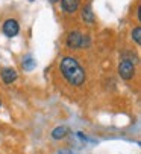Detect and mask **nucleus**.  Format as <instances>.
<instances>
[{
	"mask_svg": "<svg viewBox=\"0 0 141 154\" xmlns=\"http://www.w3.org/2000/svg\"><path fill=\"white\" fill-rule=\"evenodd\" d=\"M59 72L64 76V79L70 85H73V87H81L87 81L85 69L81 66L78 58H75L72 55H67V57L61 58V61H59Z\"/></svg>",
	"mask_w": 141,
	"mask_h": 154,
	"instance_id": "f257e3e1",
	"label": "nucleus"
},
{
	"mask_svg": "<svg viewBox=\"0 0 141 154\" xmlns=\"http://www.w3.org/2000/svg\"><path fill=\"white\" fill-rule=\"evenodd\" d=\"M119 75L125 81H131L135 76V64L126 60H122L119 64Z\"/></svg>",
	"mask_w": 141,
	"mask_h": 154,
	"instance_id": "f03ea898",
	"label": "nucleus"
},
{
	"mask_svg": "<svg viewBox=\"0 0 141 154\" xmlns=\"http://www.w3.org/2000/svg\"><path fill=\"white\" fill-rule=\"evenodd\" d=\"M82 38H84V34L81 31H72L68 35H67V40H65V46L68 49H73V51H78L82 48Z\"/></svg>",
	"mask_w": 141,
	"mask_h": 154,
	"instance_id": "7ed1b4c3",
	"label": "nucleus"
},
{
	"mask_svg": "<svg viewBox=\"0 0 141 154\" xmlns=\"http://www.w3.org/2000/svg\"><path fill=\"white\" fill-rule=\"evenodd\" d=\"M2 31L8 38H14L20 32V25H18V21L15 18H8V20H5V23L2 26Z\"/></svg>",
	"mask_w": 141,
	"mask_h": 154,
	"instance_id": "20e7f679",
	"label": "nucleus"
},
{
	"mask_svg": "<svg viewBox=\"0 0 141 154\" xmlns=\"http://www.w3.org/2000/svg\"><path fill=\"white\" fill-rule=\"evenodd\" d=\"M0 78H2L3 84L11 85L12 82L17 81V78H18V72H17L15 69H12V67H3L2 70H0Z\"/></svg>",
	"mask_w": 141,
	"mask_h": 154,
	"instance_id": "39448f33",
	"label": "nucleus"
},
{
	"mask_svg": "<svg viewBox=\"0 0 141 154\" xmlns=\"http://www.w3.org/2000/svg\"><path fill=\"white\" fill-rule=\"evenodd\" d=\"M81 0H61V8L65 14H75L79 9Z\"/></svg>",
	"mask_w": 141,
	"mask_h": 154,
	"instance_id": "423d86ee",
	"label": "nucleus"
},
{
	"mask_svg": "<svg viewBox=\"0 0 141 154\" xmlns=\"http://www.w3.org/2000/svg\"><path fill=\"white\" fill-rule=\"evenodd\" d=\"M81 15H82V20L85 21V23H88V25H93L94 20H96V18H94V12H93V9H91L90 5H87V6L82 8Z\"/></svg>",
	"mask_w": 141,
	"mask_h": 154,
	"instance_id": "0eeeda50",
	"label": "nucleus"
},
{
	"mask_svg": "<svg viewBox=\"0 0 141 154\" xmlns=\"http://www.w3.org/2000/svg\"><path fill=\"white\" fill-rule=\"evenodd\" d=\"M67 134H68V128L65 125H59L52 130V139H55V140H61V139L67 137Z\"/></svg>",
	"mask_w": 141,
	"mask_h": 154,
	"instance_id": "6e6552de",
	"label": "nucleus"
},
{
	"mask_svg": "<svg viewBox=\"0 0 141 154\" xmlns=\"http://www.w3.org/2000/svg\"><path fill=\"white\" fill-rule=\"evenodd\" d=\"M35 66H37V61L32 57H26L25 60H23V69L25 70H32Z\"/></svg>",
	"mask_w": 141,
	"mask_h": 154,
	"instance_id": "1a4fd4ad",
	"label": "nucleus"
},
{
	"mask_svg": "<svg viewBox=\"0 0 141 154\" xmlns=\"http://www.w3.org/2000/svg\"><path fill=\"white\" fill-rule=\"evenodd\" d=\"M131 37H132V40L137 43V45H140V43H141V28L140 26L134 28L132 32H131Z\"/></svg>",
	"mask_w": 141,
	"mask_h": 154,
	"instance_id": "9d476101",
	"label": "nucleus"
},
{
	"mask_svg": "<svg viewBox=\"0 0 141 154\" xmlns=\"http://www.w3.org/2000/svg\"><path fill=\"white\" fill-rule=\"evenodd\" d=\"M137 15H138V20H141V6L137 8Z\"/></svg>",
	"mask_w": 141,
	"mask_h": 154,
	"instance_id": "9b49d317",
	"label": "nucleus"
},
{
	"mask_svg": "<svg viewBox=\"0 0 141 154\" xmlns=\"http://www.w3.org/2000/svg\"><path fill=\"white\" fill-rule=\"evenodd\" d=\"M49 2H50V3H56V2H58V0H49Z\"/></svg>",
	"mask_w": 141,
	"mask_h": 154,
	"instance_id": "f8f14e48",
	"label": "nucleus"
},
{
	"mask_svg": "<svg viewBox=\"0 0 141 154\" xmlns=\"http://www.w3.org/2000/svg\"><path fill=\"white\" fill-rule=\"evenodd\" d=\"M0 108H2V101H0Z\"/></svg>",
	"mask_w": 141,
	"mask_h": 154,
	"instance_id": "ddd939ff",
	"label": "nucleus"
},
{
	"mask_svg": "<svg viewBox=\"0 0 141 154\" xmlns=\"http://www.w3.org/2000/svg\"><path fill=\"white\" fill-rule=\"evenodd\" d=\"M31 2H32V0H31Z\"/></svg>",
	"mask_w": 141,
	"mask_h": 154,
	"instance_id": "4468645a",
	"label": "nucleus"
}]
</instances>
